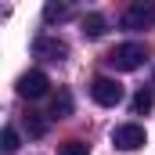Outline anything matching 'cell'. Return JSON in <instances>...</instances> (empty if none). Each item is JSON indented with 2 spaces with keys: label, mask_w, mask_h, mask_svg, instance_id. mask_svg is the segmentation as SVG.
<instances>
[{
  "label": "cell",
  "mask_w": 155,
  "mask_h": 155,
  "mask_svg": "<svg viewBox=\"0 0 155 155\" xmlns=\"http://www.w3.org/2000/svg\"><path fill=\"white\" fill-rule=\"evenodd\" d=\"M25 126H29V134H33V137H43V134H47V123H43L36 112H29V116H25Z\"/></svg>",
  "instance_id": "obj_12"
},
{
  "label": "cell",
  "mask_w": 155,
  "mask_h": 155,
  "mask_svg": "<svg viewBox=\"0 0 155 155\" xmlns=\"http://www.w3.org/2000/svg\"><path fill=\"white\" fill-rule=\"evenodd\" d=\"M144 58H148V51H144V43H119L108 51V65L119 69V72H134V69H141L144 65Z\"/></svg>",
  "instance_id": "obj_1"
},
{
  "label": "cell",
  "mask_w": 155,
  "mask_h": 155,
  "mask_svg": "<svg viewBox=\"0 0 155 155\" xmlns=\"http://www.w3.org/2000/svg\"><path fill=\"white\" fill-rule=\"evenodd\" d=\"M18 144H22V141H18V130L4 126V130H0V152H4V155H15V152H18Z\"/></svg>",
  "instance_id": "obj_10"
},
{
  "label": "cell",
  "mask_w": 155,
  "mask_h": 155,
  "mask_svg": "<svg viewBox=\"0 0 155 155\" xmlns=\"http://www.w3.org/2000/svg\"><path fill=\"white\" fill-rule=\"evenodd\" d=\"M152 105H155V94H152V90H137V94H134V101H130L134 116H144V112H152Z\"/></svg>",
  "instance_id": "obj_8"
},
{
  "label": "cell",
  "mask_w": 155,
  "mask_h": 155,
  "mask_svg": "<svg viewBox=\"0 0 155 155\" xmlns=\"http://www.w3.org/2000/svg\"><path fill=\"white\" fill-rule=\"evenodd\" d=\"M90 97L97 101V105H105V108H116L119 101L126 97V90H123V83L112 76H97L94 83H90Z\"/></svg>",
  "instance_id": "obj_2"
},
{
  "label": "cell",
  "mask_w": 155,
  "mask_h": 155,
  "mask_svg": "<svg viewBox=\"0 0 155 155\" xmlns=\"http://www.w3.org/2000/svg\"><path fill=\"white\" fill-rule=\"evenodd\" d=\"M83 36H90V40L105 36V18H101V15H87V18H83Z\"/></svg>",
  "instance_id": "obj_9"
},
{
  "label": "cell",
  "mask_w": 155,
  "mask_h": 155,
  "mask_svg": "<svg viewBox=\"0 0 155 155\" xmlns=\"http://www.w3.org/2000/svg\"><path fill=\"white\" fill-rule=\"evenodd\" d=\"M112 144H116L119 152H137V148L148 144V134H144L141 123H123V126L112 130Z\"/></svg>",
  "instance_id": "obj_4"
},
{
  "label": "cell",
  "mask_w": 155,
  "mask_h": 155,
  "mask_svg": "<svg viewBox=\"0 0 155 155\" xmlns=\"http://www.w3.org/2000/svg\"><path fill=\"white\" fill-rule=\"evenodd\" d=\"M69 112H72V94L69 90H58L54 101H51V119H65Z\"/></svg>",
  "instance_id": "obj_7"
},
{
  "label": "cell",
  "mask_w": 155,
  "mask_h": 155,
  "mask_svg": "<svg viewBox=\"0 0 155 155\" xmlns=\"http://www.w3.org/2000/svg\"><path fill=\"white\" fill-rule=\"evenodd\" d=\"M69 15H72V7H69V4H54V0H51V4L43 7V18H47V22H65Z\"/></svg>",
  "instance_id": "obj_11"
},
{
  "label": "cell",
  "mask_w": 155,
  "mask_h": 155,
  "mask_svg": "<svg viewBox=\"0 0 155 155\" xmlns=\"http://www.w3.org/2000/svg\"><path fill=\"white\" fill-rule=\"evenodd\" d=\"M33 54L43 58V61H65V58H69V43H65V40H58V36H36Z\"/></svg>",
  "instance_id": "obj_5"
},
{
  "label": "cell",
  "mask_w": 155,
  "mask_h": 155,
  "mask_svg": "<svg viewBox=\"0 0 155 155\" xmlns=\"http://www.w3.org/2000/svg\"><path fill=\"white\" fill-rule=\"evenodd\" d=\"M152 22H155V4H144V0H134V4L123 11V18H119V25L130 29V33H141V29H148Z\"/></svg>",
  "instance_id": "obj_3"
},
{
  "label": "cell",
  "mask_w": 155,
  "mask_h": 155,
  "mask_svg": "<svg viewBox=\"0 0 155 155\" xmlns=\"http://www.w3.org/2000/svg\"><path fill=\"white\" fill-rule=\"evenodd\" d=\"M47 87H51V79L43 76L40 69H33V72H25V76L18 79V94H22V97H29V101H33V97H43V94H47Z\"/></svg>",
  "instance_id": "obj_6"
},
{
  "label": "cell",
  "mask_w": 155,
  "mask_h": 155,
  "mask_svg": "<svg viewBox=\"0 0 155 155\" xmlns=\"http://www.w3.org/2000/svg\"><path fill=\"white\" fill-rule=\"evenodd\" d=\"M61 155H90V148H87L83 141H65V144H61Z\"/></svg>",
  "instance_id": "obj_13"
}]
</instances>
